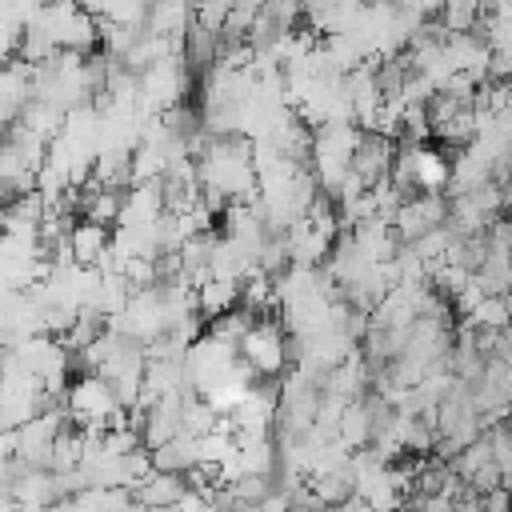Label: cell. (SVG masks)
Masks as SVG:
<instances>
[{"label": "cell", "instance_id": "cell-1", "mask_svg": "<svg viewBox=\"0 0 512 512\" xmlns=\"http://www.w3.org/2000/svg\"><path fill=\"white\" fill-rule=\"evenodd\" d=\"M64 404H68V416H72L80 428H108L112 416L124 412L120 400H116V392H112V384H108L104 376H96V372L80 376V380L68 388Z\"/></svg>", "mask_w": 512, "mask_h": 512}, {"label": "cell", "instance_id": "cell-2", "mask_svg": "<svg viewBox=\"0 0 512 512\" xmlns=\"http://www.w3.org/2000/svg\"><path fill=\"white\" fill-rule=\"evenodd\" d=\"M448 216H452V196H448V192H420V196L404 200V208L396 212L392 228H396V236H400L404 244H416L420 236L444 228Z\"/></svg>", "mask_w": 512, "mask_h": 512}, {"label": "cell", "instance_id": "cell-3", "mask_svg": "<svg viewBox=\"0 0 512 512\" xmlns=\"http://www.w3.org/2000/svg\"><path fill=\"white\" fill-rule=\"evenodd\" d=\"M240 360L252 368V376H276L288 360V344H284V332L276 324H252V332L244 336L240 344Z\"/></svg>", "mask_w": 512, "mask_h": 512}, {"label": "cell", "instance_id": "cell-4", "mask_svg": "<svg viewBox=\"0 0 512 512\" xmlns=\"http://www.w3.org/2000/svg\"><path fill=\"white\" fill-rule=\"evenodd\" d=\"M392 164H396V144H392V136H384V132H364V136H360V148H356V156H352V176H360L368 188H376V184H384V180L392 176Z\"/></svg>", "mask_w": 512, "mask_h": 512}, {"label": "cell", "instance_id": "cell-5", "mask_svg": "<svg viewBox=\"0 0 512 512\" xmlns=\"http://www.w3.org/2000/svg\"><path fill=\"white\" fill-rule=\"evenodd\" d=\"M68 248H72V260L76 264H84V268H96L104 256H108V248H112V232L104 228V224H96V220H76L72 224V232H68Z\"/></svg>", "mask_w": 512, "mask_h": 512}, {"label": "cell", "instance_id": "cell-6", "mask_svg": "<svg viewBox=\"0 0 512 512\" xmlns=\"http://www.w3.org/2000/svg\"><path fill=\"white\" fill-rule=\"evenodd\" d=\"M192 488H188V480L180 476V472H152L140 488H136V504H144V508H164V512H172L184 496H188Z\"/></svg>", "mask_w": 512, "mask_h": 512}, {"label": "cell", "instance_id": "cell-7", "mask_svg": "<svg viewBox=\"0 0 512 512\" xmlns=\"http://www.w3.org/2000/svg\"><path fill=\"white\" fill-rule=\"evenodd\" d=\"M152 460H156V468H160V472H180V476H188V472H196V468H200V436L180 432L176 440H168V444L152 448Z\"/></svg>", "mask_w": 512, "mask_h": 512}, {"label": "cell", "instance_id": "cell-8", "mask_svg": "<svg viewBox=\"0 0 512 512\" xmlns=\"http://www.w3.org/2000/svg\"><path fill=\"white\" fill-rule=\"evenodd\" d=\"M196 308H200V316H224V312H232V308H240V284L236 280H216V276H208L200 288H196Z\"/></svg>", "mask_w": 512, "mask_h": 512}, {"label": "cell", "instance_id": "cell-9", "mask_svg": "<svg viewBox=\"0 0 512 512\" xmlns=\"http://www.w3.org/2000/svg\"><path fill=\"white\" fill-rule=\"evenodd\" d=\"M452 184V160L436 148H416V188L420 192H444Z\"/></svg>", "mask_w": 512, "mask_h": 512}, {"label": "cell", "instance_id": "cell-10", "mask_svg": "<svg viewBox=\"0 0 512 512\" xmlns=\"http://www.w3.org/2000/svg\"><path fill=\"white\" fill-rule=\"evenodd\" d=\"M336 440H340L344 448H352V452H356V448H364V444H372V412H368V404H364V400H352V404L344 408Z\"/></svg>", "mask_w": 512, "mask_h": 512}, {"label": "cell", "instance_id": "cell-11", "mask_svg": "<svg viewBox=\"0 0 512 512\" xmlns=\"http://www.w3.org/2000/svg\"><path fill=\"white\" fill-rule=\"evenodd\" d=\"M468 324L480 328V332H504V328H512V296H484L468 312Z\"/></svg>", "mask_w": 512, "mask_h": 512}, {"label": "cell", "instance_id": "cell-12", "mask_svg": "<svg viewBox=\"0 0 512 512\" xmlns=\"http://www.w3.org/2000/svg\"><path fill=\"white\" fill-rule=\"evenodd\" d=\"M172 512H220V504H216L208 492H196V488H192V492H188Z\"/></svg>", "mask_w": 512, "mask_h": 512}, {"label": "cell", "instance_id": "cell-13", "mask_svg": "<svg viewBox=\"0 0 512 512\" xmlns=\"http://www.w3.org/2000/svg\"><path fill=\"white\" fill-rule=\"evenodd\" d=\"M456 512H484V504H480V496H476V492H468V496H460V500H456Z\"/></svg>", "mask_w": 512, "mask_h": 512}, {"label": "cell", "instance_id": "cell-14", "mask_svg": "<svg viewBox=\"0 0 512 512\" xmlns=\"http://www.w3.org/2000/svg\"><path fill=\"white\" fill-rule=\"evenodd\" d=\"M332 512H372V508H368V500H360V496H352V500H344V504H336Z\"/></svg>", "mask_w": 512, "mask_h": 512}, {"label": "cell", "instance_id": "cell-15", "mask_svg": "<svg viewBox=\"0 0 512 512\" xmlns=\"http://www.w3.org/2000/svg\"><path fill=\"white\" fill-rule=\"evenodd\" d=\"M500 188H504V208H512V176H508Z\"/></svg>", "mask_w": 512, "mask_h": 512}]
</instances>
